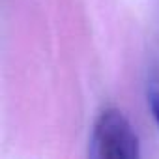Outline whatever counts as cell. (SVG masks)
<instances>
[{"label": "cell", "mask_w": 159, "mask_h": 159, "mask_svg": "<svg viewBox=\"0 0 159 159\" xmlns=\"http://www.w3.org/2000/svg\"><path fill=\"white\" fill-rule=\"evenodd\" d=\"M88 155L94 159H133L140 155V140L127 116L109 107L94 122Z\"/></svg>", "instance_id": "cell-1"}, {"label": "cell", "mask_w": 159, "mask_h": 159, "mask_svg": "<svg viewBox=\"0 0 159 159\" xmlns=\"http://www.w3.org/2000/svg\"><path fill=\"white\" fill-rule=\"evenodd\" d=\"M146 96H148V105H150V111L153 114V120L159 125V64H155L148 75Z\"/></svg>", "instance_id": "cell-2"}]
</instances>
